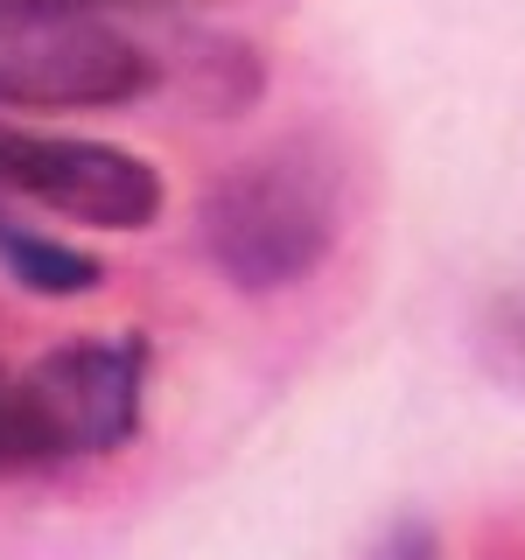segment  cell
Returning <instances> with one entry per match:
<instances>
[{
  "mask_svg": "<svg viewBox=\"0 0 525 560\" xmlns=\"http://www.w3.org/2000/svg\"><path fill=\"white\" fill-rule=\"evenodd\" d=\"M203 253L232 288L273 294L308 280L337 245V189L329 168L302 148H273L224 168L197 203Z\"/></svg>",
  "mask_w": 525,
  "mask_h": 560,
  "instance_id": "1",
  "label": "cell"
},
{
  "mask_svg": "<svg viewBox=\"0 0 525 560\" xmlns=\"http://www.w3.org/2000/svg\"><path fill=\"white\" fill-rule=\"evenodd\" d=\"M154 84L148 49L78 0H0V105L92 113Z\"/></svg>",
  "mask_w": 525,
  "mask_h": 560,
  "instance_id": "2",
  "label": "cell"
},
{
  "mask_svg": "<svg viewBox=\"0 0 525 560\" xmlns=\"http://www.w3.org/2000/svg\"><path fill=\"white\" fill-rule=\"evenodd\" d=\"M140 378H148V343L133 329L43 350L22 378H8L22 463L113 455L140 428Z\"/></svg>",
  "mask_w": 525,
  "mask_h": 560,
  "instance_id": "3",
  "label": "cell"
},
{
  "mask_svg": "<svg viewBox=\"0 0 525 560\" xmlns=\"http://www.w3.org/2000/svg\"><path fill=\"white\" fill-rule=\"evenodd\" d=\"M0 183L49 218L98 232H148L162 218V175L133 148L84 133H0Z\"/></svg>",
  "mask_w": 525,
  "mask_h": 560,
  "instance_id": "4",
  "label": "cell"
},
{
  "mask_svg": "<svg viewBox=\"0 0 525 560\" xmlns=\"http://www.w3.org/2000/svg\"><path fill=\"white\" fill-rule=\"evenodd\" d=\"M0 259H8V273L22 280L28 294H92L105 267L92 253H78V245H57V238H43V232H22V224H0Z\"/></svg>",
  "mask_w": 525,
  "mask_h": 560,
  "instance_id": "5",
  "label": "cell"
},
{
  "mask_svg": "<svg viewBox=\"0 0 525 560\" xmlns=\"http://www.w3.org/2000/svg\"><path fill=\"white\" fill-rule=\"evenodd\" d=\"M372 560H442V539H434L428 518H399V525H385Z\"/></svg>",
  "mask_w": 525,
  "mask_h": 560,
  "instance_id": "6",
  "label": "cell"
},
{
  "mask_svg": "<svg viewBox=\"0 0 525 560\" xmlns=\"http://www.w3.org/2000/svg\"><path fill=\"white\" fill-rule=\"evenodd\" d=\"M22 463V442H14V407H8V378H0V469Z\"/></svg>",
  "mask_w": 525,
  "mask_h": 560,
  "instance_id": "7",
  "label": "cell"
}]
</instances>
